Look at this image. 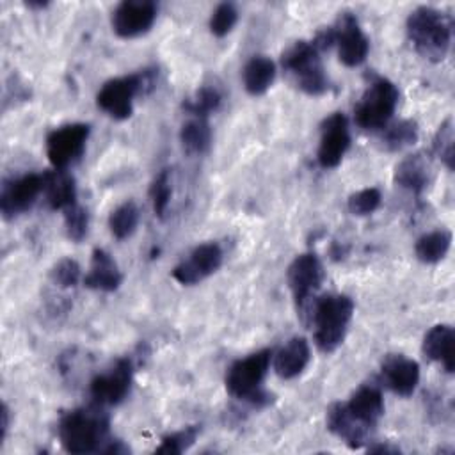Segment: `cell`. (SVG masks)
I'll list each match as a JSON object with an SVG mask.
<instances>
[{
    "label": "cell",
    "instance_id": "1",
    "mask_svg": "<svg viewBox=\"0 0 455 455\" xmlns=\"http://www.w3.org/2000/svg\"><path fill=\"white\" fill-rule=\"evenodd\" d=\"M302 320L313 327V341L323 354H332L345 339L354 316V300L343 293H329L300 313Z\"/></svg>",
    "mask_w": 455,
    "mask_h": 455
},
{
    "label": "cell",
    "instance_id": "2",
    "mask_svg": "<svg viewBox=\"0 0 455 455\" xmlns=\"http://www.w3.org/2000/svg\"><path fill=\"white\" fill-rule=\"evenodd\" d=\"M405 30L414 50L430 62L446 59L451 46V21L450 18L430 5L416 7L409 12Z\"/></svg>",
    "mask_w": 455,
    "mask_h": 455
},
{
    "label": "cell",
    "instance_id": "3",
    "mask_svg": "<svg viewBox=\"0 0 455 455\" xmlns=\"http://www.w3.org/2000/svg\"><path fill=\"white\" fill-rule=\"evenodd\" d=\"M57 434L62 448L68 453H94L101 451L103 443H107L108 421L98 411L73 409L60 416Z\"/></svg>",
    "mask_w": 455,
    "mask_h": 455
},
{
    "label": "cell",
    "instance_id": "4",
    "mask_svg": "<svg viewBox=\"0 0 455 455\" xmlns=\"http://www.w3.org/2000/svg\"><path fill=\"white\" fill-rule=\"evenodd\" d=\"M272 350L263 348L242 359H236L226 371V391L238 400L252 405H267L270 395L263 389V380L268 373Z\"/></svg>",
    "mask_w": 455,
    "mask_h": 455
},
{
    "label": "cell",
    "instance_id": "5",
    "mask_svg": "<svg viewBox=\"0 0 455 455\" xmlns=\"http://www.w3.org/2000/svg\"><path fill=\"white\" fill-rule=\"evenodd\" d=\"M155 84V69H140L132 75L107 80L98 94L96 105L116 121H124L133 114V100L137 94L149 91Z\"/></svg>",
    "mask_w": 455,
    "mask_h": 455
},
{
    "label": "cell",
    "instance_id": "6",
    "mask_svg": "<svg viewBox=\"0 0 455 455\" xmlns=\"http://www.w3.org/2000/svg\"><path fill=\"white\" fill-rule=\"evenodd\" d=\"M281 66L290 73L297 87L307 96H322L329 91L331 82L323 69L320 52L311 41L293 43L281 57Z\"/></svg>",
    "mask_w": 455,
    "mask_h": 455
},
{
    "label": "cell",
    "instance_id": "7",
    "mask_svg": "<svg viewBox=\"0 0 455 455\" xmlns=\"http://www.w3.org/2000/svg\"><path fill=\"white\" fill-rule=\"evenodd\" d=\"M400 100L398 87L384 76L370 82L354 108V121L363 130H382L389 124Z\"/></svg>",
    "mask_w": 455,
    "mask_h": 455
},
{
    "label": "cell",
    "instance_id": "8",
    "mask_svg": "<svg viewBox=\"0 0 455 455\" xmlns=\"http://www.w3.org/2000/svg\"><path fill=\"white\" fill-rule=\"evenodd\" d=\"M91 128L85 123H68L46 135V156L53 169L66 171L85 149Z\"/></svg>",
    "mask_w": 455,
    "mask_h": 455
},
{
    "label": "cell",
    "instance_id": "9",
    "mask_svg": "<svg viewBox=\"0 0 455 455\" xmlns=\"http://www.w3.org/2000/svg\"><path fill=\"white\" fill-rule=\"evenodd\" d=\"M286 281L291 290L297 309L302 313L309 300L315 299V291L323 281V267L315 252H304L295 256L286 270Z\"/></svg>",
    "mask_w": 455,
    "mask_h": 455
},
{
    "label": "cell",
    "instance_id": "10",
    "mask_svg": "<svg viewBox=\"0 0 455 455\" xmlns=\"http://www.w3.org/2000/svg\"><path fill=\"white\" fill-rule=\"evenodd\" d=\"M44 190V176L27 172L4 181L0 190V212L4 219H14L28 212Z\"/></svg>",
    "mask_w": 455,
    "mask_h": 455
},
{
    "label": "cell",
    "instance_id": "11",
    "mask_svg": "<svg viewBox=\"0 0 455 455\" xmlns=\"http://www.w3.org/2000/svg\"><path fill=\"white\" fill-rule=\"evenodd\" d=\"M156 14L158 5L153 0H123L112 11L110 25L116 36L133 39L151 30Z\"/></svg>",
    "mask_w": 455,
    "mask_h": 455
},
{
    "label": "cell",
    "instance_id": "12",
    "mask_svg": "<svg viewBox=\"0 0 455 455\" xmlns=\"http://www.w3.org/2000/svg\"><path fill=\"white\" fill-rule=\"evenodd\" d=\"M224 259L222 247L217 242H204L194 247L171 272L172 279L183 286H192L215 274Z\"/></svg>",
    "mask_w": 455,
    "mask_h": 455
},
{
    "label": "cell",
    "instance_id": "13",
    "mask_svg": "<svg viewBox=\"0 0 455 455\" xmlns=\"http://www.w3.org/2000/svg\"><path fill=\"white\" fill-rule=\"evenodd\" d=\"M350 148L348 119L343 112H332L320 124V142L316 160L323 169H334L341 164Z\"/></svg>",
    "mask_w": 455,
    "mask_h": 455
},
{
    "label": "cell",
    "instance_id": "14",
    "mask_svg": "<svg viewBox=\"0 0 455 455\" xmlns=\"http://www.w3.org/2000/svg\"><path fill=\"white\" fill-rule=\"evenodd\" d=\"M332 27L336 34L334 44L338 48L339 62L345 64L347 68L361 66L368 57L370 41L363 32L357 16L350 11L339 12V18Z\"/></svg>",
    "mask_w": 455,
    "mask_h": 455
},
{
    "label": "cell",
    "instance_id": "15",
    "mask_svg": "<svg viewBox=\"0 0 455 455\" xmlns=\"http://www.w3.org/2000/svg\"><path fill=\"white\" fill-rule=\"evenodd\" d=\"M132 380H133L132 361L128 357H119L108 371L100 373L91 380V386H89L91 398L98 405H117L128 396Z\"/></svg>",
    "mask_w": 455,
    "mask_h": 455
},
{
    "label": "cell",
    "instance_id": "16",
    "mask_svg": "<svg viewBox=\"0 0 455 455\" xmlns=\"http://www.w3.org/2000/svg\"><path fill=\"white\" fill-rule=\"evenodd\" d=\"M380 384L407 398L419 384V364L403 354H387L380 363Z\"/></svg>",
    "mask_w": 455,
    "mask_h": 455
},
{
    "label": "cell",
    "instance_id": "17",
    "mask_svg": "<svg viewBox=\"0 0 455 455\" xmlns=\"http://www.w3.org/2000/svg\"><path fill=\"white\" fill-rule=\"evenodd\" d=\"M327 428L336 437L345 441L350 448H361L370 441L371 430L361 425L347 409L345 402H334L327 407Z\"/></svg>",
    "mask_w": 455,
    "mask_h": 455
},
{
    "label": "cell",
    "instance_id": "18",
    "mask_svg": "<svg viewBox=\"0 0 455 455\" xmlns=\"http://www.w3.org/2000/svg\"><path fill=\"white\" fill-rule=\"evenodd\" d=\"M348 412L366 428L373 430L384 416V396L379 386L363 384L345 402Z\"/></svg>",
    "mask_w": 455,
    "mask_h": 455
},
{
    "label": "cell",
    "instance_id": "19",
    "mask_svg": "<svg viewBox=\"0 0 455 455\" xmlns=\"http://www.w3.org/2000/svg\"><path fill=\"white\" fill-rule=\"evenodd\" d=\"M309 359L311 347L302 336L290 338L275 354H272L274 371L284 380L299 377L309 364Z\"/></svg>",
    "mask_w": 455,
    "mask_h": 455
},
{
    "label": "cell",
    "instance_id": "20",
    "mask_svg": "<svg viewBox=\"0 0 455 455\" xmlns=\"http://www.w3.org/2000/svg\"><path fill=\"white\" fill-rule=\"evenodd\" d=\"M123 283V274L116 259L105 251L96 247L91 254L89 272L84 275L85 288L98 291H116Z\"/></svg>",
    "mask_w": 455,
    "mask_h": 455
},
{
    "label": "cell",
    "instance_id": "21",
    "mask_svg": "<svg viewBox=\"0 0 455 455\" xmlns=\"http://www.w3.org/2000/svg\"><path fill=\"white\" fill-rule=\"evenodd\" d=\"M393 180L412 194H421L432 180V164L423 153H412L402 158L393 172Z\"/></svg>",
    "mask_w": 455,
    "mask_h": 455
},
{
    "label": "cell",
    "instance_id": "22",
    "mask_svg": "<svg viewBox=\"0 0 455 455\" xmlns=\"http://www.w3.org/2000/svg\"><path fill=\"white\" fill-rule=\"evenodd\" d=\"M453 343H455V332L451 325L437 323L423 338V354L428 359L441 363L448 373H453V368H455Z\"/></svg>",
    "mask_w": 455,
    "mask_h": 455
},
{
    "label": "cell",
    "instance_id": "23",
    "mask_svg": "<svg viewBox=\"0 0 455 455\" xmlns=\"http://www.w3.org/2000/svg\"><path fill=\"white\" fill-rule=\"evenodd\" d=\"M44 197L52 210H66L76 203V181L68 171L44 172Z\"/></svg>",
    "mask_w": 455,
    "mask_h": 455
},
{
    "label": "cell",
    "instance_id": "24",
    "mask_svg": "<svg viewBox=\"0 0 455 455\" xmlns=\"http://www.w3.org/2000/svg\"><path fill=\"white\" fill-rule=\"evenodd\" d=\"M275 80V64L267 55L251 57L242 69V82L251 96L265 94Z\"/></svg>",
    "mask_w": 455,
    "mask_h": 455
},
{
    "label": "cell",
    "instance_id": "25",
    "mask_svg": "<svg viewBox=\"0 0 455 455\" xmlns=\"http://www.w3.org/2000/svg\"><path fill=\"white\" fill-rule=\"evenodd\" d=\"M451 247V233L448 229H434L421 235L414 243V254L421 263L432 265L446 258Z\"/></svg>",
    "mask_w": 455,
    "mask_h": 455
},
{
    "label": "cell",
    "instance_id": "26",
    "mask_svg": "<svg viewBox=\"0 0 455 455\" xmlns=\"http://www.w3.org/2000/svg\"><path fill=\"white\" fill-rule=\"evenodd\" d=\"M180 142L188 155H203L212 144V128L204 117H190L180 130Z\"/></svg>",
    "mask_w": 455,
    "mask_h": 455
},
{
    "label": "cell",
    "instance_id": "27",
    "mask_svg": "<svg viewBox=\"0 0 455 455\" xmlns=\"http://www.w3.org/2000/svg\"><path fill=\"white\" fill-rule=\"evenodd\" d=\"M418 137H419V130H418L416 121L400 119L384 128L380 140L387 151H400L403 148L416 144Z\"/></svg>",
    "mask_w": 455,
    "mask_h": 455
},
{
    "label": "cell",
    "instance_id": "28",
    "mask_svg": "<svg viewBox=\"0 0 455 455\" xmlns=\"http://www.w3.org/2000/svg\"><path fill=\"white\" fill-rule=\"evenodd\" d=\"M139 206L133 201H124L108 215V229L114 238L124 240L132 236L139 226Z\"/></svg>",
    "mask_w": 455,
    "mask_h": 455
},
{
    "label": "cell",
    "instance_id": "29",
    "mask_svg": "<svg viewBox=\"0 0 455 455\" xmlns=\"http://www.w3.org/2000/svg\"><path fill=\"white\" fill-rule=\"evenodd\" d=\"M222 103V96L220 92L212 87V85H203L199 87L192 98L185 100L183 108L192 116V117H204L208 119L210 114H213L215 110H219Z\"/></svg>",
    "mask_w": 455,
    "mask_h": 455
},
{
    "label": "cell",
    "instance_id": "30",
    "mask_svg": "<svg viewBox=\"0 0 455 455\" xmlns=\"http://www.w3.org/2000/svg\"><path fill=\"white\" fill-rule=\"evenodd\" d=\"M171 196H172V185H171V171L169 169H162L155 180L151 181L149 187V197L153 203V212L156 217L164 219L169 203H171Z\"/></svg>",
    "mask_w": 455,
    "mask_h": 455
},
{
    "label": "cell",
    "instance_id": "31",
    "mask_svg": "<svg viewBox=\"0 0 455 455\" xmlns=\"http://www.w3.org/2000/svg\"><path fill=\"white\" fill-rule=\"evenodd\" d=\"M201 432V427L197 425H190V427H185L178 432H172V434H167L162 437L160 444L155 448V453H183L185 450H188L197 435Z\"/></svg>",
    "mask_w": 455,
    "mask_h": 455
},
{
    "label": "cell",
    "instance_id": "32",
    "mask_svg": "<svg viewBox=\"0 0 455 455\" xmlns=\"http://www.w3.org/2000/svg\"><path fill=\"white\" fill-rule=\"evenodd\" d=\"M382 203V194L377 187H368L348 196L347 208L355 217L371 215Z\"/></svg>",
    "mask_w": 455,
    "mask_h": 455
},
{
    "label": "cell",
    "instance_id": "33",
    "mask_svg": "<svg viewBox=\"0 0 455 455\" xmlns=\"http://www.w3.org/2000/svg\"><path fill=\"white\" fill-rule=\"evenodd\" d=\"M453 142H455V137H453V121L451 117L444 119L441 123V126L437 128L435 135H434V153L441 158V162L450 169L453 171V160H455V153H453Z\"/></svg>",
    "mask_w": 455,
    "mask_h": 455
},
{
    "label": "cell",
    "instance_id": "34",
    "mask_svg": "<svg viewBox=\"0 0 455 455\" xmlns=\"http://www.w3.org/2000/svg\"><path fill=\"white\" fill-rule=\"evenodd\" d=\"M236 21H238V11H236L235 4L222 2L212 11L208 27L215 37H224L233 30Z\"/></svg>",
    "mask_w": 455,
    "mask_h": 455
},
{
    "label": "cell",
    "instance_id": "35",
    "mask_svg": "<svg viewBox=\"0 0 455 455\" xmlns=\"http://www.w3.org/2000/svg\"><path fill=\"white\" fill-rule=\"evenodd\" d=\"M64 212V228L66 235L73 242H82L89 229V212L75 203L73 206L62 210Z\"/></svg>",
    "mask_w": 455,
    "mask_h": 455
},
{
    "label": "cell",
    "instance_id": "36",
    "mask_svg": "<svg viewBox=\"0 0 455 455\" xmlns=\"http://www.w3.org/2000/svg\"><path fill=\"white\" fill-rule=\"evenodd\" d=\"M80 277H82L80 265L73 258L59 259L50 270V279L59 288H73L78 284Z\"/></svg>",
    "mask_w": 455,
    "mask_h": 455
},
{
    "label": "cell",
    "instance_id": "37",
    "mask_svg": "<svg viewBox=\"0 0 455 455\" xmlns=\"http://www.w3.org/2000/svg\"><path fill=\"white\" fill-rule=\"evenodd\" d=\"M7 430H9V407L4 403V405H2V435H0L2 441H4L5 435H7Z\"/></svg>",
    "mask_w": 455,
    "mask_h": 455
},
{
    "label": "cell",
    "instance_id": "38",
    "mask_svg": "<svg viewBox=\"0 0 455 455\" xmlns=\"http://www.w3.org/2000/svg\"><path fill=\"white\" fill-rule=\"evenodd\" d=\"M368 451H371V453H382V451H384V453H395V451H398V450H396V448H391V446H382V444H380V446H370Z\"/></svg>",
    "mask_w": 455,
    "mask_h": 455
}]
</instances>
